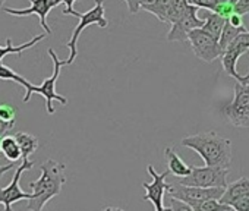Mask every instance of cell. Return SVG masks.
Wrapping results in <instances>:
<instances>
[{
  "label": "cell",
  "instance_id": "6da1fadb",
  "mask_svg": "<svg viewBox=\"0 0 249 211\" xmlns=\"http://www.w3.org/2000/svg\"><path fill=\"white\" fill-rule=\"evenodd\" d=\"M180 144L194 150L205 166L229 169L231 163V141L220 137L217 132H201L182 138Z\"/></svg>",
  "mask_w": 249,
  "mask_h": 211
},
{
  "label": "cell",
  "instance_id": "7a4b0ae2",
  "mask_svg": "<svg viewBox=\"0 0 249 211\" xmlns=\"http://www.w3.org/2000/svg\"><path fill=\"white\" fill-rule=\"evenodd\" d=\"M65 169L66 164L57 163L52 158L41 164V176L37 180L30 182V188L34 193V198L28 199L27 204L30 211H43L46 204L62 192V188L66 183Z\"/></svg>",
  "mask_w": 249,
  "mask_h": 211
},
{
  "label": "cell",
  "instance_id": "3957f363",
  "mask_svg": "<svg viewBox=\"0 0 249 211\" xmlns=\"http://www.w3.org/2000/svg\"><path fill=\"white\" fill-rule=\"evenodd\" d=\"M49 56H50L52 60H53V73H52V76L46 78V79L43 81L41 85H34V84H31V85L25 89L24 101H25V103L30 101V98H31L33 94H40V95H43V97L46 98V109H47V113H49V115H54V112H56L54 107H53V101H54V100L59 101L62 106H66V104H68V98L63 97V95H60V94H57V91H56V82H57V79H59L60 69H62V66H66V63H65V60H60V59L57 57V54L54 53L53 49H49Z\"/></svg>",
  "mask_w": 249,
  "mask_h": 211
},
{
  "label": "cell",
  "instance_id": "277c9868",
  "mask_svg": "<svg viewBox=\"0 0 249 211\" xmlns=\"http://www.w3.org/2000/svg\"><path fill=\"white\" fill-rule=\"evenodd\" d=\"M221 112L234 128L249 129V82H234L233 100L224 106Z\"/></svg>",
  "mask_w": 249,
  "mask_h": 211
},
{
  "label": "cell",
  "instance_id": "5b68a950",
  "mask_svg": "<svg viewBox=\"0 0 249 211\" xmlns=\"http://www.w3.org/2000/svg\"><path fill=\"white\" fill-rule=\"evenodd\" d=\"M229 176V169L214 167V166H202L192 167L191 175L180 177L179 183L186 186H198V188H226Z\"/></svg>",
  "mask_w": 249,
  "mask_h": 211
},
{
  "label": "cell",
  "instance_id": "8992f818",
  "mask_svg": "<svg viewBox=\"0 0 249 211\" xmlns=\"http://www.w3.org/2000/svg\"><path fill=\"white\" fill-rule=\"evenodd\" d=\"M104 12H106V11H104V3H103V0H95V5H94L92 9H89V11L85 12V14H81V17H79V24H78L76 28L73 30L71 40L66 43V47L71 50V54H69L68 60H65L66 66H68V65H72V63L75 62V59H76V56H78V49H76L78 38H79L81 33H82L85 28H88L89 25H94V24H97V25L101 27V28H106V27L108 25L107 19L104 18Z\"/></svg>",
  "mask_w": 249,
  "mask_h": 211
},
{
  "label": "cell",
  "instance_id": "52a82bcc",
  "mask_svg": "<svg viewBox=\"0 0 249 211\" xmlns=\"http://www.w3.org/2000/svg\"><path fill=\"white\" fill-rule=\"evenodd\" d=\"M224 189L226 188H198V186H186L178 183V185H170L167 195L191 207H195L207 199H220L224 193Z\"/></svg>",
  "mask_w": 249,
  "mask_h": 211
},
{
  "label": "cell",
  "instance_id": "ba28073f",
  "mask_svg": "<svg viewBox=\"0 0 249 211\" xmlns=\"http://www.w3.org/2000/svg\"><path fill=\"white\" fill-rule=\"evenodd\" d=\"M188 43L195 53V56L202 62H214L215 59H220L223 52L220 49V43L217 38H214L211 34L204 31L202 28H196L189 33Z\"/></svg>",
  "mask_w": 249,
  "mask_h": 211
},
{
  "label": "cell",
  "instance_id": "9c48e42d",
  "mask_svg": "<svg viewBox=\"0 0 249 211\" xmlns=\"http://www.w3.org/2000/svg\"><path fill=\"white\" fill-rule=\"evenodd\" d=\"M34 161H30L28 158H24L22 160V164H19L17 167V172L14 175V179L12 182L3 188V189H0V204H3L5 205V211H12V204L14 202H18V201H22V199H33L34 198V193L33 192H24L21 189V176L24 172L27 170H31L34 167Z\"/></svg>",
  "mask_w": 249,
  "mask_h": 211
},
{
  "label": "cell",
  "instance_id": "30bf717a",
  "mask_svg": "<svg viewBox=\"0 0 249 211\" xmlns=\"http://www.w3.org/2000/svg\"><path fill=\"white\" fill-rule=\"evenodd\" d=\"M147 172H148V175L151 176L153 180L150 183H147V182L142 183V188L145 191L144 199L150 201L154 205L156 211H161L164 208V195L169 192L170 185H172V183H166V177L170 175V172L167 169L163 173H159L154 169V166H148Z\"/></svg>",
  "mask_w": 249,
  "mask_h": 211
},
{
  "label": "cell",
  "instance_id": "8fae6325",
  "mask_svg": "<svg viewBox=\"0 0 249 211\" xmlns=\"http://www.w3.org/2000/svg\"><path fill=\"white\" fill-rule=\"evenodd\" d=\"M198 9L196 6H191L188 12L175 24L170 25V31L167 34V41H188V35L191 31L196 28H202L205 21L198 18Z\"/></svg>",
  "mask_w": 249,
  "mask_h": 211
},
{
  "label": "cell",
  "instance_id": "7c38bea8",
  "mask_svg": "<svg viewBox=\"0 0 249 211\" xmlns=\"http://www.w3.org/2000/svg\"><path fill=\"white\" fill-rule=\"evenodd\" d=\"M31 2V8L28 9H14V8H5V12L8 15H14V17H30V15H37L40 18V25L43 27V30L52 35V28L47 24V15L50 14V11L53 8H56V0H30Z\"/></svg>",
  "mask_w": 249,
  "mask_h": 211
},
{
  "label": "cell",
  "instance_id": "4fadbf2b",
  "mask_svg": "<svg viewBox=\"0 0 249 211\" xmlns=\"http://www.w3.org/2000/svg\"><path fill=\"white\" fill-rule=\"evenodd\" d=\"M249 196V179L248 177H240L231 183H229L224 189V193L223 196L220 198V201L226 205H230L233 202H236L237 199H242V198H246Z\"/></svg>",
  "mask_w": 249,
  "mask_h": 211
},
{
  "label": "cell",
  "instance_id": "5bb4252c",
  "mask_svg": "<svg viewBox=\"0 0 249 211\" xmlns=\"http://www.w3.org/2000/svg\"><path fill=\"white\" fill-rule=\"evenodd\" d=\"M164 156L167 160V169L172 175H175L176 177H185L188 175H191L192 172V166L186 164L182 157L175 151L173 147H166L164 148Z\"/></svg>",
  "mask_w": 249,
  "mask_h": 211
},
{
  "label": "cell",
  "instance_id": "9a60e30c",
  "mask_svg": "<svg viewBox=\"0 0 249 211\" xmlns=\"http://www.w3.org/2000/svg\"><path fill=\"white\" fill-rule=\"evenodd\" d=\"M47 35H49L47 33L38 34V35H36L31 41H27V43H24V44H19V46H14V44H12V40L8 38V40H6V46H0V63H2L3 57L8 56V54H19V56H21L24 50H28V49L34 47L37 43H40L41 40H44Z\"/></svg>",
  "mask_w": 249,
  "mask_h": 211
},
{
  "label": "cell",
  "instance_id": "2e32d148",
  "mask_svg": "<svg viewBox=\"0 0 249 211\" xmlns=\"http://www.w3.org/2000/svg\"><path fill=\"white\" fill-rule=\"evenodd\" d=\"M173 0H154L150 5H141V9L154 15L160 22L169 24V12L172 8Z\"/></svg>",
  "mask_w": 249,
  "mask_h": 211
},
{
  "label": "cell",
  "instance_id": "e0dca14e",
  "mask_svg": "<svg viewBox=\"0 0 249 211\" xmlns=\"http://www.w3.org/2000/svg\"><path fill=\"white\" fill-rule=\"evenodd\" d=\"M205 24H204V27H202V30L204 31H207L208 34H211L214 38H217V40H220V35H221V33H223V28H224V25H226V19L224 18H221L220 15H217V14H214V12H211V11H208L207 12V15H205Z\"/></svg>",
  "mask_w": 249,
  "mask_h": 211
},
{
  "label": "cell",
  "instance_id": "ac0fdd59",
  "mask_svg": "<svg viewBox=\"0 0 249 211\" xmlns=\"http://www.w3.org/2000/svg\"><path fill=\"white\" fill-rule=\"evenodd\" d=\"M21 147V151H22V160L24 158H28L31 154H34L38 148V138L28 134V132H15L14 135Z\"/></svg>",
  "mask_w": 249,
  "mask_h": 211
},
{
  "label": "cell",
  "instance_id": "d6986e66",
  "mask_svg": "<svg viewBox=\"0 0 249 211\" xmlns=\"http://www.w3.org/2000/svg\"><path fill=\"white\" fill-rule=\"evenodd\" d=\"M2 153L9 161H14V163L18 161L19 158H22V151H21V147L15 137H8V135L3 137Z\"/></svg>",
  "mask_w": 249,
  "mask_h": 211
},
{
  "label": "cell",
  "instance_id": "ffe728a7",
  "mask_svg": "<svg viewBox=\"0 0 249 211\" xmlns=\"http://www.w3.org/2000/svg\"><path fill=\"white\" fill-rule=\"evenodd\" d=\"M243 31H246L245 27H234V25H231V24L227 21L226 25H224V28H223V33H221V35H220V40H218L221 52L224 53V50L230 46V43H231L240 33H243Z\"/></svg>",
  "mask_w": 249,
  "mask_h": 211
},
{
  "label": "cell",
  "instance_id": "44dd1931",
  "mask_svg": "<svg viewBox=\"0 0 249 211\" xmlns=\"http://www.w3.org/2000/svg\"><path fill=\"white\" fill-rule=\"evenodd\" d=\"M224 52H230L234 56L240 57L242 54H245L246 52H249V31H243L240 33L231 43L230 46L224 50Z\"/></svg>",
  "mask_w": 249,
  "mask_h": 211
},
{
  "label": "cell",
  "instance_id": "7402d4cb",
  "mask_svg": "<svg viewBox=\"0 0 249 211\" xmlns=\"http://www.w3.org/2000/svg\"><path fill=\"white\" fill-rule=\"evenodd\" d=\"M0 79H6V81H15L17 84L22 85L25 89L31 85L30 81H27L24 76H21L19 73H17L12 68L3 65V63H0Z\"/></svg>",
  "mask_w": 249,
  "mask_h": 211
},
{
  "label": "cell",
  "instance_id": "603a6c76",
  "mask_svg": "<svg viewBox=\"0 0 249 211\" xmlns=\"http://www.w3.org/2000/svg\"><path fill=\"white\" fill-rule=\"evenodd\" d=\"M192 208H194V211H230V210H233L230 205L223 204L220 199H207Z\"/></svg>",
  "mask_w": 249,
  "mask_h": 211
},
{
  "label": "cell",
  "instance_id": "cb8c5ba5",
  "mask_svg": "<svg viewBox=\"0 0 249 211\" xmlns=\"http://www.w3.org/2000/svg\"><path fill=\"white\" fill-rule=\"evenodd\" d=\"M0 118L8 122L17 121V112L11 104H0Z\"/></svg>",
  "mask_w": 249,
  "mask_h": 211
},
{
  "label": "cell",
  "instance_id": "d4e9b609",
  "mask_svg": "<svg viewBox=\"0 0 249 211\" xmlns=\"http://www.w3.org/2000/svg\"><path fill=\"white\" fill-rule=\"evenodd\" d=\"M75 2H78V0H56V5L59 6L60 3H65V5H66V9L63 11V15H72V17L79 18L81 14L76 12V11L73 9V3H75Z\"/></svg>",
  "mask_w": 249,
  "mask_h": 211
},
{
  "label": "cell",
  "instance_id": "484cf974",
  "mask_svg": "<svg viewBox=\"0 0 249 211\" xmlns=\"http://www.w3.org/2000/svg\"><path fill=\"white\" fill-rule=\"evenodd\" d=\"M170 207H172V211H194V208L176 198H172L170 199Z\"/></svg>",
  "mask_w": 249,
  "mask_h": 211
},
{
  "label": "cell",
  "instance_id": "4316f807",
  "mask_svg": "<svg viewBox=\"0 0 249 211\" xmlns=\"http://www.w3.org/2000/svg\"><path fill=\"white\" fill-rule=\"evenodd\" d=\"M234 11L236 14L245 17L249 14V0H237V2L234 3Z\"/></svg>",
  "mask_w": 249,
  "mask_h": 211
},
{
  "label": "cell",
  "instance_id": "83f0119b",
  "mask_svg": "<svg viewBox=\"0 0 249 211\" xmlns=\"http://www.w3.org/2000/svg\"><path fill=\"white\" fill-rule=\"evenodd\" d=\"M231 208L234 211H249V196L237 199L236 202L231 204Z\"/></svg>",
  "mask_w": 249,
  "mask_h": 211
},
{
  "label": "cell",
  "instance_id": "f1b7e54d",
  "mask_svg": "<svg viewBox=\"0 0 249 211\" xmlns=\"http://www.w3.org/2000/svg\"><path fill=\"white\" fill-rule=\"evenodd\" d=\"M124 3L128 5V9L132 15L141 11V0H124Z\"/></svg>",
  "mask_w": 249,
  "mask_h": 211
},
{
  "label": "cell",
  "instance_id": "f546056e",
  "mask_svg": "<svg viewBox=\"0 0 249 211\" xmlns=\"http://www.w3.org/2000/svg\"><path fill=\"white\" fill-rule=\"evenodd\" d=\"M15 126V122H8L0 118V137H3L6 132H9Z\"/></svg>",
  "mask_w": 249,
  "mask_h": 211
},
{
  "label": "cell",
  "instance_id": "4dcf8cb0",
  "mask_svg": "<svg viewBox=\"0 0 249 211\" xmlns=\"http://www.w3.org/2000/svg\"><path fill=\"white\" fill-rule=\"evenodd\" d=\"M229 22H230L231 25H234V27H245V25H243V17L239 15V14H233V15L230 17Z\"/></svg>",
  "mask_w": 249,
  "mask_h": 211
},
{
  "label": "cell",
  "instance_id": "1f68e13d",
  "mask_svg": "<svg viewBox=\"0 0 249 211\" xmlns=\"http://www.w3.org/2000/svg\"><path fill=\"white\" fill-rule=\"evenodd\" d=\"M2 157H3V154H0V160H2ZM14 167H15V163H14V161H11L9 164H5V166H0V179H2V176H3L6 172L12 170Z\"/></svg>",
  "mask_w": 249,
  "mask_h": 211
},
{
  "label": "cell",
  "instance_id": "d6a6232c",
  "mask_svg": "<svg viewBox=\"0 0 249 211\" xmlns=\"http://www.w3.org/2000/svg\"><path fill=\"white\" fill-rule=\"evenodd\" d=\"M101 211H124L123 208H119V207H104Z\"/></svg>",
  "mask_w": 249,
  "mask_h": 211
},
{
  "label": "cell",
  "instance_id": "836d02e7",
  "mask_svg": "<svg viewBox=\"0 0 249 211\" xmlns=\"http://www.w3.org/2000/svg\"><path fill=\"white\" fill-rule=\"evenodd\" d=\"M153 2H154V0H141V5H150Z\"/></svg>",
  "mask_w": 249,
  "mask_h": 211
},
{
  "label": "cell",
  "instance_id": "e575fe53",
  "mask_svg": "<svg viewBox=\"0 0 249 211\" xmlns=\"http://www.w3.org/2000/svg\"><path fill=\"white\" fill-rule=\"evenodd\" d=\"M2 144H3V138L0 137V153H2Z\"/></svg>",
  "mask_w": 249,
  "mask_h": 211
},
{
  "label": "cell",
  "instance_id": "d590c367",
  "mask_svg": "<svg viewBox=\"0 0 249 211\" xmlns=\"http://www.w3.org/2000/svg\"><path fill=\"white\" fill-rule=\"evenodd\" d=\"M161 211H172V207H164Z\"/></svg>",
  "mask_w": 249,
  "mask_h": 211
},
{
  "label": "cell",
  "instance_id": "8d00e7d4",
  "mask_svg": "<svg viewBox=\"0 0 249 211\" xmlns=\"http://www.w3.org/2000/svg\"><path fill=\"white\" fill-rule=\"evenodd\" d=\"M6 2V0H0V8H2L3 6V3Z\"/></svg>",
  "mask_w": 249,
  "mask_h": 211
},
{
  "label": "cell",
  "instance_id": "74e56055",
  "mask_svg": "<svg viewBox=\"0 0 249 211\" xmlns=\"http://www.w3.org/2000/svg\"><path fill=\"white\" fill-rule=\"evenodd\" d=\"M230 2H231V3H236V2H237V0H230Z\"/></svg>",
  "mask_w": 249,
  "mask_h": 211
},
{
  "label": "cell",
  "instance_id": "f35d334b",
  "mask_svg": "<svg viewBox=\"0 0 249 211\" xmlns=\"http://www.w3.org/2000/svg\"><path fill=\"white\" fill-rule=\"evenodd\" d=\"M230 211H234V210H230Z\"/></svg>",
  "mask_w": 249,
  "mask_h": 211
},
{
  "label": "cell",
  "instance_id": "ab89813d",
  "mask_svg": "<svg viewBox=\"0 0 249 211\" xmlns=\"http://www.w3.org/2000/svg\"><path fill=\"white\" fill-rule=\"evenodd\" d=\"M248 75H249V73H248Z\"/></svg>",
  "mask_w": 249,
  "mask_h": 211
}]
</instances>
